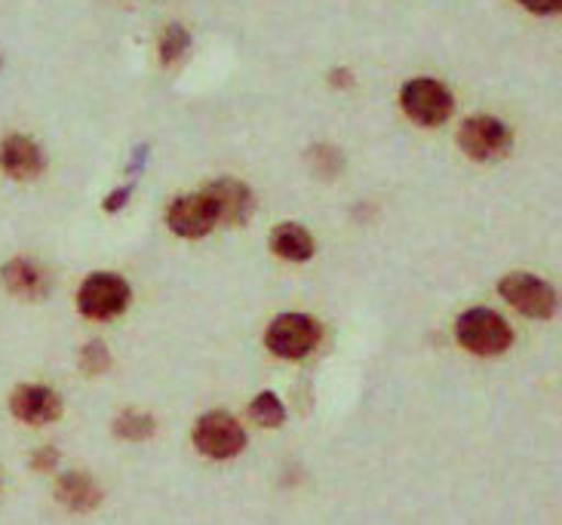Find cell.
Returning a JSON list of instances; mask_svg holds the SVG:
<instances>
[{"mask_svg":"<svg viewBox=\"0 0 562 525\" xmlns=\"http://www.w3.org/2000/svg\"><path fill=\"white\" fill-rule=\"evenodd\" d=\"M130 301H133V286L114 270H95L77 289V311L92 323H108L126 314Z\"/></svg>","mask_w":562,"mask_h":525,"instance_id":"cell-1","label":"cell"},{"mask_svg":"<svg viewBox=\"0 0 562 525\" xmlns=\"http://www.w3.org/2000/svg\"><path fill=\"white\" fill-rule=\"evenodd\" d=\"M56 501H59L65 511L90 513L102 504V489H99V482L92 480L90 473L68 470L56 482Z\"/></svg>","mask_w":562,"mask_h":525,"instance_id":"cell-13","label":"cell"},{"mask_svg":"<svg viewBox=\"0 0 562 525\" xmlns=\"http://www.w3.org/2000/svg\"><path fill=\"white\" fill-rule=\"evenodd\" d=\"M164 219H167L169 231L176 237H182V241H203L218 225L213 206H210V200H206L203 191L172 197L167 212H164Z\"/></svg>","mask_w":562,"mask_h":525,"instance_id":"cell-8","label":"cell"},{"mask_svg":"<svg viewBox=\"0 0 562 525\" xmlns=\"http://www.w3.org/2000/svg\"><path fill=\"white\" fill-rule=\"evenodd\" d=\"M517 3L535 15H553L560 13L562 7V0H517Z\"/></svg>","mask_w":562,"mask_h":525,"instance_id":"cell-21","label":"cell"},{"mask_svg":"<svg viewBox=\"0 0 562 525\" xmlns=\"http://www.w3.org/2000/svg\"><path fill=\"white\" fill-rule=\"evenodd\" d=\"M46 169L44 148L31 135L10 133L0 138V172L13 181H34Z\"/></svg>","mask_w":562,"mask_h":525,"instance_id":"cell-10","label":"cell"},{"mask_svg":"<svg viewBox=\"0 0 562 525\" xmlns=\"http://www.w3.org/2000/svg\"><path fill=\"white\" fill-rule=\"evenodd\" d=\"M80 369L87 372V376H102L111 369V354H108V347L102 342H90V345H83L80 350Z\"/></svg>","mask_w":562,"mask_h":525,"instance_id":"cell-18","label":"cell"},{"mask_svg":"<svg viewBox=\"0 0 562 525\" xmlns=\"http://www.w3.org/2000/svg\"><path fill=\"white\" fill-rule=\"evenodd\" d=\"M206 200H210V206L215 212V222L218 225H246L249 219H252V212H256V194H252V188L240 179H215L210 181L206 188H200Z\"/></svg>","mask_w":562,"mask_h":525,"instance_id":"cell-9","label":"cell"},{"mask_svg":"<svg viewBox=\"0 0 562 525\" xmlns=\"http://www.w3.org/2000/svg\"><path fill=\"white\" fill-rule=\"evenodd\" d=\"M498 292H502V299L514 311L529 316V320H550V316L557 314V304H560L557 289L548 280H541L535 273H526V270L504 273L502 280H498Z\"/></svg>","mask_w":562,"mask_h":525,"instance_id":"cell-7","label":"cell"},{"mask_svg":"<svg viewBox=\"0 0 562 525\" xmlns=\"http://www.w3.org/2000/svg\"><path fill=\"white\" fill-rule=\"evenodd\" d=\"M456 342L473 357H498L514 345V329L498 311L471 308L456 320Z\"/></svg>","mask_w":562,"mask_h":525,"instance_id":"cell-2","label":"cell"},{"mask_svg":"<svg viewBox=\"0 0 562 525\" xmlns=\"http://www.w3.org/2000/svg\"><path fill=\"white\" fill-rule=\"evenodd\" d=\"M191 439H194L200 455H206L213 461H231L246 449L244 424L225 409L203 412L194 424V431H191Z\"/></svg>","mask_w":562,"mask_h":525,"instance_id":"cell-5","label":"cell"},{"mask_svg":"<svg viewBox=\"0 0 562 525\" xmlns=\"http://www.w3.org/2000/svg\"><path fill=\"white\" fill-rule=\"evenodd\" d=\"M271 253L283 261H292V265H302V261H311L314 253H317V243L311 237V231L299 222H283L271 231Z\"/></svg>","mask_w":562,"mask_h":525,"instance_id":"cell-14","label":"cell"},{"mask_svg":"<svg viewBox=\"0 0 562 525\" xmlns=\"http://www.w3.org/2000/svg\"><path fill=\"white\" fill-rule=\"evenodd\" d=\"M458 148L476 164H495L514 148V130L492 114H473L458 130Z\"/></svg>","mask_w":562,"mask_h":525,"instance_id":"cell-6","label":"cell"},{"mask_svg":"<svg viewBox=\"0 0 562 525\" xmlns=\"http://www.w3.org/2000/svg\"><path fill=\"white\" fill-rule=\"evenodd\" d=\"M130 194H133V185H123V188H117V191H111L105 200V212H117L126 206V200H130Z\"/></svg>","mask_w":562,"mask_h":525,"instance_id":"cell-22","label":"cell"},{"mask_svg":"<svg viewBox=\"0 0 562 525\" xmlns=\"http://www.w3.org/2000/svg\"><path fill=\"white\" fill-rule=\"evenodd\" d=\"M3 289L22 301H41L49 292V273L34 258L15 256L0 268Z\"/></svg>","mask_w":562,"mask_h":525,"instance_id":"cell-12","label":"cell"},{"mask_svg":"<svg viewBox=\"0 0 562 525\" xmlns=\"http://www.w3.org/2000/svg\"><path fill=\"white\" fill-rule=\"evenodd\" d=\"M10 412L22 424L44 427L61 418V396L49 384H19L10 393Z\"/></svg>","mask_w":562,"mask_h":525,"instance_id":"cell-11","label":"cell"},{"mask_svg":"<svg viewBox=\"0 0 562 525\" xmlns=\"http://www.w3.org/2000/svg\"><path fill=\"white\" fill-rule=\"evenodd\" d=\"M311 157H314V169H317L319 176H326V179H333L335 172L341 169V154L333 148V145H317V148L311 150Z\"/></svg>","mask_w":562,"mask_h":525,"instance_id":"cell-19","label":"cell"},{"mask_svg":"<svg viewBox=\"0 0 562 525\" xmlns=\"http://www.w3.org/2000/svg\"><path fill=\"white\" fill-rule=\"evenodd\" d=\"M56 465H59V449H56V446H41V449L31 455V467L41 470V473H44V470H53Z\"/></svg>","mask_w":562,"mask_h":525,"instance_id":"cell-20","label":"cell"},{"mask_svg":"<svg viewBox=\"0 0 562 525\" xmlns=\"http://www.w3.org/2000/svg\"><path fill=\"white\" fill-rule=\"evenodd\" d=\"M319 338H323L319 320L302 311L274 316L265 329V347L280 360H304L307 354L317 350Z\"/></svg>","mask_w":562,"mask_h":525,"instance_id":"cell-3","label":"cell"},{"mask_svg":"<svg viewBox=\"0 0 562 525\" xmlns=\"http://www.w3.org/2000/svg\"><path fill=\"white\" fill-rule=\"evenodd\" d=\"M154 431H157V421L148 412H138V409H126L114 418V436L117 439H126V443H145L151 439Z\"/></svg>","mask_w":562,"mask_h":525,"instance_id":"cell-15","label":"cell"},{"mask_svg":"<svg viewBox=\"0 0 562 525\" xmlns=\"http://www.w3.org/2000/svg\"><path fill=\"white\" fill-rule=\"evenodd\" d=\"M249 418L256 421L259 427L274 431V427H283V421H286V405L280 403L277 393L261 391L256 393V400L249 403Z\"/></svg>","mask_w":562,"mask_h":525,"instance_id":"cell-16","label":"cell"},{"mask_svg":"<svg viewBox=\"0 0 562 525\" xmlns=\"http://www.w3.org/2000/svg\"><path fill=\"white\" fill-rule=\"evenodd\" d=\"M400 108L418 126H442L456 111V96L434 77H412L400 90Z\"/></svg>","mask_w":562,"mask_h":525,"instance_id":"cell-4","label":"cell"},{"mask_svg":"<svg viewBox=\"0 0 562 525\" xmlns=\"http://www.w3.org/2000/svg\"><path fill=\"white\" fill-rule=\"evenodd\" d=\"M188 46H191V34H188V29L179 25V22H172V25H167L164 34H160V62H164V65H176V62L188 53Z\"/></svg>","mask_w":562,"mask_h":525,"instance_id":"cell-17","label":"cell"}]
</instances>
